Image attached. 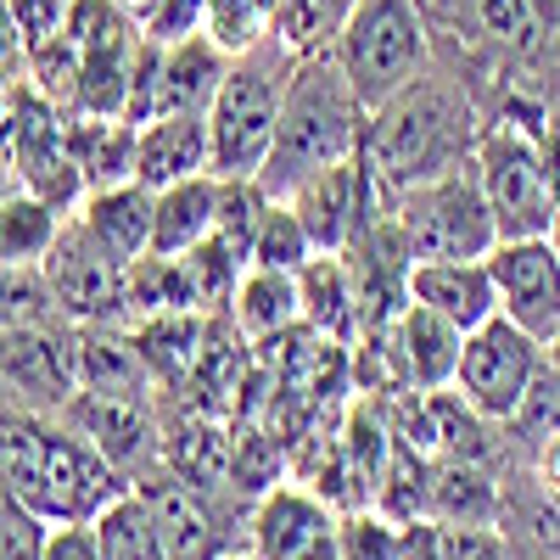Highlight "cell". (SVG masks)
<instances>
[{
  "mask_svg": "<svg viewBox=\"0 0 560 560\" xmlns=\"http://www.w3.org/2000/svg\"><path fill=\"white\" fill-rule=\"evenodd\" d=\"M438 527H443V560H510V549L493 527H448V522H438Z\"/></svg>",
  "mask_w": 560,
  "mask_h": 560,
  "instance_id": "ab89813d",
  "label": "cell"
},
{
  "mask_svg": "<svg viewBox=\"0 0 560 560\" xmlns=\"http://www.w3.org/2000/svg\"><path fill=\"white\" fill-rule=\"evenodd\" d=\"M510 420H516L527 438H560V370H549V359H544L538 382L527 387L522 409L510 415Z\"/></svg>",
  "mask_w": 560,
  "mask_h": 560,
  "instance_id": "8d00e7d4",
  "label": "cell"
},
{
  "mask_svg": "<svg viewBox=\"0 0 560 560\" xmlns=\"http://www.w3.org/2000/svg\"><path fill=\"white\" fill-rule=\"evenodd\" d=\"M140 34L158 39V45L208 34V0H158V7L147 12V23H140Z\"/></svg>",
  "mask_w": 560,
  "mask_h": 560,
  "instance_id": "74e56055",
  "label": "cell"
},
{
  "mask_svg": "<svg viewBox=\"0 0 560 560\" xmlns=\"http://www.w3.org/2000/svg\"><path fill=\"white\" fill-rule=\"evenodd\" d=\"M549 242H555V253H560V213H555V224H549Z\"/></svg>",
  "mask_w": 560,
  "mask_h": 560,
  "instance_id": "c3c4849f",
  "label": "cell"
},
{
  "mask_svg": "<svg viewBox=\"0 0 560 560\" xmlns=\"http://www.w3.org/2000/svg\"><path fill=\"white\" fill-rule=\"evenodd\" d=\"M393 219L415 258H488L499 247V224L488 213L471 163H459L427 185H409L393 202Z\"/></svg>",
  "mask_w": 560,
  "mask_h": 560,
  "instance_id": "8992f818",
  "label": "cell"
},
{
  "mask_svg": "<svg viewBox=\"0 0 560 560\" xmlns=\"http://www.w3.org/2000/svg\"><path fill=\"white\" fill-rule=\"evenodd\" d=\"M39 560H102L96 522H57L51 538H45V555Z\"/></svg>",
  "mask_w": 560,
  "mask_h": 560,
  "instance_id": "60d3db41",
  "label": "cell"
},
{
  "mask_svg": "<svg viewBox=\"0 0 560 560\" xmlns=\"http://www.w3.org/2000/svg\"><path fill=\"white\" fill-rule=\"evenodd\" d=\"M359 135H364V107L353 96L337 51L331 45H325V51H308V57H298V68L287 79L275 147H269V163L258 168V185L280 202L298 179L353 158Z\"/></svg>",
  "mask_w": 560,
  "mask_h": 560,
  "instance_id": "7a4b0ae2",
  "label": "cell"
},
{
  "mask_svg": "<svg viewBox=\"0 0 560 560\" xmlns=\"http://www.w3.org/2000/svg\"><path fill=\"white\" fill-rule=\"evenodd\" d=\"M230 325L247 337V342H269V337H287L303 325V298H298V275L287 269H242L236 280V298H230Z\"/></svg>",
  "mask_w": 560,
  "mask_h": 560,
  "instance_id": "7402d4cb",
  "label": "cell"
},
{
  "mask_svg": "<svg viewBox=\"0 0 560 560\" xmlns=\"http://www.w3.org/2000/svg\"><path fill=\"white\" fill-rule=\"evenodd\" d=\"M298 298H303V325L314 337L337 348L359 337V298H353V275L342 253H314L298 269Z\"/></svg>",
  "mask_w": 560,
  "mask_h": 560,
  "instance_id": "ffe728a7",
  "label": "cell"
},
{
  "mask_svg": "<svg viewBox=\"0 0 560 560\" xmlns=\"http://www.w3.org/2000/svg\"><path fill=\"white\" fill-rule=\"evenodd\" d=\"M73 224L96 242L107 258L135 264L152 247V191L140 179H118V185H96L84 191V202L73 208Z\"/></svg>",
  "mask_w": 560,
  "mask_h": 560,
  "instance_id": "e0dca14e",
  "label": "cell"
},
{
  "mask_svg": "<svg viewBox=\"0 0 560 560\" xmlns=\"http://www.w3.org/2000/svg\"><path fill=\"white\" fill-rule=\"evenodd\" d=\"M253 555L258 560H342L337 510L303 488H269L253 510Z\"/></svg>",
  "mask_w": 560,
  "mask_h": 560,
  "instance_id": "7c38bea8",
  "label": "cell"
},
{
  "mask_svg": "<svg viewBox=\"0 0 560 560\" xmlns=\"http://www.w3.org/2000/svg\"><path fill=\"white\" fill-rule=\"evenodd\" d=\"M213 202H219V174H191V179H174L163 191H152V247L147 253L179 258L185 247L213 236Z\"/></svg>",
  "mask_w": 560,
  "mask_h": 560,
  "instance_id": "603a6c76",
  "label": "cell"
},
{
  "mask_svg": "<svg viewBox=\"0 0 560 560\" xmlns=\"http://www.w3.org/2000/svg\"><path fill=\"white\" fill-rule=\"evenodd\" d=\"M544 140H549V163H555V174H560V102L544 113Z\"/></svg>",
  "mask_w": 560,
  "mask_h": 560,
  "instance_id": "ee69618b",
  "label": "cell"
},
{
  "mask_svg": "<svg viewBox=\"0 0 560 560\" xmlns=\"http://www.w3.org/2000/svg\"><path fill=\"white\" fill-rule=\"evenodd\" d=\"M292 68H298V51L280 34L230 57L219 96L208 102V168L219 179H258V168L269 163Z\"/></svg>",
  "mask_w": 560,
  "mask_h": 560,
  "instance_id": "3957f363",
  "label": "cell"
},
{
  "mask_svg": "<svg viewBox=\"0 0 560 560\" xmlns=\"http://www.w3.org/2000/svg\"><path fill=\"white\" fill-rule=\"evenodd\" d=\"M404 549V522L382 516V510H348L337 516V555L342 560H398Z\"/></svg>",
  "mask_w": 560,
  "mask_h": 560,
  "instance_id": "e575fe53",
  "label": "cell"
},
{
  "mask_svg": "<svg viewBox=\"0 0 560 560\" xmlns=\"http://www.w3.org/2000/svg\"><path fill=\"white\" fill-rule=\"evenodd\" d=\"M213 174L208 168V113H163L135 129V179L163 191L174 179Z\"/></svg>",
  "mask_w": 560,
  "mask_h": 560,
  "instance_id": "ac0fdd59",
  "label": "cell"
},
{
  "mask_svg": "<svg viewBox=\"0 0 560 560\" xmlns=\"http://www.w3.org/2000/svg\"><path fill=\"white\" fill-rule=\"evenodd\" d=\"M280 202L298 213L314 253H342L359 230H370L382 213H393V197L382 191V179L370 174V163L359 152L331 163V168H319V174H308V179H298Z\"/></svg>",
  "mask_w": 560,
  "mask_h": 560,
  "instance_id": "ba28073f",
  "label": "cell"
},
{
  "mask_svg": "<svg viewBox=\"0 0 560 560\" xmlns=\"http://www.w3.org/2000/svg\"><path fill=\"white\" fill-rule=\"evenodd\" d=\"M0 7H7V18H12V28H18V39H23V51H28V45L62 34L73 0H0Z\"/></svg>",
  "mask_w": 560,
  "mask_h": 560,
  "instance_id": "f35d334b",
  "label": "cell"
},
{
  "mask_svg": "<svg viewBox=\"0 0 560 560\" xmlns=\"http://www.w3.org/2000/svg\"><path fill=\"white\" fill-rule=\"evenodd\" d=\"M45 538H51V522L0 482V560H39Z\"/></svg>",
  "mask_w": 560,
  "mask_h": 560,
  "instance_id": "d590c367",
  "label": "cell"
},
{
  "mask_svg": "<svg viewBox=\"0 0 560 560\" xmlns=\"http://www.w3.org/2000/svg\"><path fill=\"white\" fill-rule=\"evenodd\" d=\"M398 560H443V527L432 516H420V522H404V549Z\"/></svg>",
  "mask_w": 560,
  "mask_h": 560,
  "instance_id": "b9f144b4",
  "label": "cell"
},
{
  "mask_svg": "<svg viewBox=\"0 0 560 560\" xmlns=\"http://www.w3.org/2000/svg\"><path fill=\"white\" fill-rule=\"evenodd\" d=\"M96 533H102V560H168L158 533H152V516L147 504L129 493H118L102 516H96Z\"/></svg>",
  "mask_w": 560,
  "mask_h": 560,
  "instance_id": "f1b7e54d",
  "label": "cell"
},
{
  "mask_svg": "<svg viewBox=\"0 0 560 560\" xmlns=\"http://www.w3.org/2000/svg\"><path fill=\"white\" fill-rule=\"evenodd\" d=\"M135 499L147 504V516H152V533L163 544L168 560H219L230 555L224 544V527L213 516V504L197 482H185L179 471H152V477H140L135 482Z\"/></svg>",
  "mask_w": 560,
  "mask_h": 560,
  "instance_id": "8fae6325",
  "label": "cell"
},
{
  "mask_svg": "<svg viewBox=\"0 0 560 560\" xmlns=\"http://www.w3.org/2000/svg\"><path fill=\"white\" fill-rule=\"evenodd\" d=\"M331 51L353 84L359 107H382L393 90H404L415 73H427L432 45H427V18L420 0H353Z\"/></svg>",
  "mask_w": 560,
  "mask_h": 560,
  "instance_id": "5b68a950",
  "label": "cell"
},
{
  "mask_svg": "<svg viewBox=\"0 0 560 560\" xmlns=\"http://www.w3.org/2000/svg\"><path fill=\"white\" fill-rule=\"evenodd\" d=\"M275 18H280V0H208V39L219 51L242 57L275 34Z\"/></svg>",
  "mask_w": 560,
  "mask_h": 560,
  "instance_id": "1f68e13d",
  "label": "cell"
},
{
  "mask_svg": "<svg viewBox=\"0 0 560 560\" xmlns=\"http://www.w3.org/2000/svg\"><path fill=\"white\" fill-rule=\"evenodd\" d=\"M230 68V51L208 34H191V39H174L158 51V113H208V102L219 96V79Z\"/></svg>",
  "mask_w": 560,
  "mask_h": 560,
  "instance_id": "d6986e66",
  "label": "cell"
},
{
  "mask_svg": "<svg viewBox=\"0 0 560 560\" xmlns=\"http://www.w3.org/2000/svg\"><path fill=\"white\" fill-rule=\"evenodd\" d=\"M432 516L448 527H488L493 522V488L471 465H443L432 477Z\"/></svg>",
  "mask_w": 560,
  "mask_h": 560,
  "instance_id": "4dcf8cb0",
  "label": "cell"
},
{
  "mask_svg": "<svg viewBox=\"0 0 560 560\" xmlns=\"http://www.w3.org/2000/svg\"><path fill=\"white\" fill-rule=\"evenodd\" d=\"M477 107L471 96L443 79V73H415L404 90L382 107L364 113V135H359V158L370 163V174L382 179V191L398 202L409 185H427L459 163L477 158Z\"/></svg>",
  "mask_w": 560,
  "mask_h": 560,
  "instance_id": "6da1fadb",
  "label": "cell"
},
{
  "mask_svg": "<svg viewBox=\"0 0 560 560\" xmlns=\"http://www.w3.org/2000/svg\"><path fill=\"white\" fill-rule=\"evenodd\" d=\"M68 158L84 174V191L135 179V124L129 118H68Z\"/></svg>",
  "mask_w": 560,
  "mask_h": 560,
  "instance_id": "cb8c5ba5",
  "label": "cell"
},
{
  "mask_svg": "<svg viewBox=\"0 0 560 560\" xmlns=\"http://www.w3.org/2000/svg\"><path fill=\"white\" fill-rule=\"evenodd\" d=\"M18 62H23V39H18V28H12L7 7H0V73H12Z\"/></svg>",
  "mask_w": 560,
  "mask_h": 560,
  "instance_id": "7bdbcfd3",
  "label": "cell"
},
{
  "mask_svg": "<svg viewBox=\"0 0 560 560\" xmlns=\"http://www.w3.org/2000/svg\"><path fill=\"white\" fill-rule=\"evenodd\" d=\"M538 370H544V342L527 337L522 325H510L504 314H493V319L477 325V331H465L454 393L482 420H510L522 409L527 387L538 382Z\"/></svg>",
  "mask_w": 560,
  "mask_h": 560,
  "instance_id": "52a82bcc",
  "label": "cell"
},
{
  "mask_svg": "<svg viewBox=\"0 0 560 560\" xmlns=\"http://www.w3.org/2000/svg\"><path fill=\"white\" fill-rule=\"evenodd\" d=\"M179 269H185V287H191V303L202 314V308H230L247 258L230 247V242H219V236H202L197 247L179 253Z\"/></svg>",
  "mask_w": 560,
  "mask_h": 560,
  "instance_id": "83f0119b",
  "label": "cell"
},
{
  "mask_svg": "<svg viewBox=\"0 0 560 560\" xmlns=\"http://www.w3.org/2000/svg\"><path fill=\"white\" fill-rule=\"evenodd\" d=\"M62 224H68V213L34 191L0 197V264H45V253L62 236Z\"/></svg>",
  "mask_w": 560,
  "mask_h": 560,
  "instance_id": "d4e9b609",
  "label": "cell"
},
{
  "mask_svg": "<svg viewBox=\"0 0 560 560\" xmlns=\"http://www.w3.org/2000/svg\"><path fill=\"white\" fill-rule=\"evenodd\" d=\"M275 197L264 191L258 179H219V202H213V236L219 242H230L242 258H247V247H253V236H258V219H264V208H269Z\"/></svg>",
  "mask_w": 560,
  "mask_h": 560,
  "instance_id": "d6a6232c",
  "label": "cell"
},
{
  "mask_svg": "<svg viewBox=\"0 0 560 560\" xmlns=\"http://www.w3.org/2000/svg\"><path fill=\"white\" fill-rule=\"evenodd\" d=\"M477 185L488 197V213L499 224V242L522 236H549V224L560 213V174L549 163L544 124L499 118L493 129L477 135Z\"/></svg>",
  "mask_w": 560,
  "mask_h": 560,
  "instance_id": "277c9868",
  "label": "cell"
},
{
  "mask_svg": "<svg viewBox=\"0 0 560 560\" xmlns=\"http://www.w3.org/2000/svg\"><path fill=\"white\" fill-rule=\"evenodd\" d=\"M113 7H118V12H129L135 23H147V12L158 7V0H113Z\"/></svg>",
  "mask_w": 560,
  "mask_h": 560,
  "instance_id": "bcb514c9",
  "label": "cell"
},
{
  "mask_svg": "<svg viewBox=\"0 0 560 560\" xmlns=\"http://www.w3.org/2000/svg\"><path fill=\"white\" fill-rule=\"evenodd\" d=\"M488 275L499 292V314L510 325H522L538 342H549L560 331V253L549 236L499 242L488 253Z\"/></svg>",
  "mask_w": 560,
  "mask_h": 560,
  "instance_id": "30bf717a",
  "label": "cell"
},
{
  "mask_svg": "<svg viewBox=\"0 0 560 560\" xmlns=\"http://www.w3.org/2000/svg\"><path fill=\"white\" fill-rule=\"evenodd\" d=\"M409 303L454 319L459 331H477L482 319L499 314L488 258H415L409 264Z\"/></svg>",
  "mask_w": 560,
  "mask_h": 560,
  "instance_id": "9a60e30c",
  "label": "cell"
},
{
  "mask_svg": "<svg viewBox=\"0 0 560 560\" xmlns=\"http://www.w3.org/2000/svg\"><path fill=\"white\" fill-rule=\"evenodd\" d=\"M147 359H140L135 337H124L118 325H79L73 331V382L84 393H118V398H140L147 387Z\"/></svg>",
  "mask_w": 560,
  "mask_h": 560,
  "instance_id": "44dd1931",
  "label": "cell"
},
{
  "mask_svg": "<svg viewBox=\"0 0 560 560\" xmlns=\"http://www.w3.org/2000/svg\"><path fill=\"white\" fill-rule=\"evenodd\" d=\"M179 308H197L179 258L140 253L135 264H124V319H152V314H179Z\"/></svg>",
  "mask_w": 560,
  "mask_h": 560,
  "instance_id": "4316f807",
  "label": "cell"
},
{
  "mask_svg": "<svg viewBox=\"0 0 560 560\" xmlns=\"http://www.w3.org/2000/svg\"><path fill=\"white\" fill-rule=\"evenodd\" d=\"M308 258H314V242H308V230L298 224V213L287 202H269L264 219H258V236L247 247V264L253 269H287V275H298Z\"/></svg>",
  "mask_w": 560,
  "mask_h": 560,
  "instance_id": "f546056e",
  "label": "cell"
},
{
  "mask_svg": "<svg viewBox=\"0 0 560 560\" xmlns=\"http://www.w3.org/2000/svg\"><path fill=\"white\" fill-rule=\"evenodd\" d=\"M39 269H45V287H51L62 319H73V325H118L124 319V264L90 242L73 224V213Z\"/></svg>",
  "mask_w": 560,
  "mask_h": 560,
  "instance_id": "9c48e42d",
  "label": "cell"
},
{
  "mask_svg": "<svg viewBox=\"0 0 560 560\" xmlns=\"http://www.w3.org/2000/svg\"><path fill=\"white\" fill-rule=\"evenodd\" d=\"M57 319V298L45 287L39 264H0V331L12 325H45Z\"/></svg>",
  "mask_w": 560,
  "mask_h": 560,
  "instance_id": "836d02e7",
  "label": "cell"
},
{
  "mask_svg": "<svg viewBox=\"0 0 560 560\" xmlns=\"http://www.w3.org/2000/svg\"><path fill=\"white\" fill-rule=\"evenodd\" d=\"M57 415H62V427H68V432H79L102 459H113L118 471H124L129 459H140V454L152 448V420H147V404H140V398L84 393V387H73L68 404H62Z\"/></svg>",
  "mask_w": 560,
  "mask_h": 560,
  "instance_id": "2e32d148",
  "label": "cell"
},
{
  "mask_svg": "<svg viewBox=\"0 0 560 560\" xmlns=\"http://www.w3.org/2000/svg\"><path fill=\"white\" fill-rule=\"evenodd\" d=\"M544 477H549V488L560 493V438H549V454H544Z\"/></svg>",
  "mask_w": 560,
  "mask_h": 560,
  "instance_id": "f6af8a7d",
  "label": "cell"
},
{
  "mask_svg": "<svg viewBox=\"0 0 560 560\" xmlns=\"http://www.w3.org/2000/svg\"><path fill=\"white\" fill-rule=\"evenodd\" d=\"M477 34L504 57H533L549 39V0H471Z\"/></svg>",
  "mask_w": 560,
  "mask_h": 560,
  "instance_id": "484cf974",
  "label": "cell"
},
{
  "mask_svg": "<svg viewBox=\"0 0 560 560\" xmlns=\"http://www.w3.org/2000/svg\"><path fill=\"white\" fill-rule=\"evenodd\" d=\"M544 359H549V370H560V331L544 342Z\"/></svg>",
  "mask_w": 560,
  "mask_h": 560,
  "instance_id": "7dc6e473",
  "label": "cell"
},
{
  "mask_svg": "<svg viewBox=\"0 0 560 560\" xmlns=\"http://www.w3.org/2000/svg\"><path fill=\"white\" fill-rule=\"evenodd\" d=\"M219 560H258V555H253V549H247V555H236V549H230V555H219Z\"/></svg>",
  "mask_w": 560,
  "mask_h": 560,
  "instance_id": "681fc988",
  "label": "cell"
},
{
  "mask_svg": "<svg viewBox=\"0 0 560 560\" xmlns=\"http://www.w3.org/2000/svg\"><path fill=\"white\" fill-rule=\"evenodd\" d=\"M0 382L28 393L34 404H51L62 409L68 393L79 387L73 382V331L57 337V325H12L0 331Z\"/></svg>",
  "mask_w": 560,
  "mask_h": 560,
  "instance_id": "5bb4252c",
  "label": "cell"
},
{
  "mask_svg": "<svg viewBox=\"0 0 560 560\" xmlns=\"http://www.w3.org/2000/svg\"><path fill=\"white\" fill-rule=\"evenodd\" d=\"M387 337V359L398 364L404 387H420V393H443L454 387V370H459V342L465 331L454 319L420 308V303H404L393 325H382Z\"/></svg>",
  "mask_w": 560,
  "mask_h": 560,
  "instance_id": "4fadbf2b",
  "label": "cell"
}]
</instances>
